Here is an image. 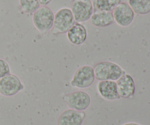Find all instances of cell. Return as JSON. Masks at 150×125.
<instances>
[{"mask_svg": "<svg viewBox=\"0 0 150 125\" xmlns=\"http://www.w3.org/2000/svg\"><path fill=\"white\" fill-rule=\"evenodd\" d=\"M128 4L138 15H146L150 12V0H128Z\"/></svg>", "mask_w": 150, "mask_h": 125, "instance_id": "9a60e30c", "label": "cell"}, {"mask_svg": "<svg viewBox=\"0 0 150 125\" xmlns=\"http://www.w3.org/2000/svg\"><path fill=\"white\" fill-rule=\"evenodd\" d=\"M70 10L73 13L75 21L79 23L89 20L94 12L90 0H73Z\"/></svg>", "mask_w": 150, "mask_h": 125, "instance_id": "5b68a950", "label": "cell"}, {"mask_svg": "<svg viewBox=\"0 0 150 125\" xmlns=\"http://www.w3.org/2000/svg\"><path fill=\"white\" fill-rule=\"evenodd\" d=\"M95 79L93 67L84 65L79 67L70 81V85L78 89H86L92 86Z\"/></svg>", "mask_w": 150, "mask_h": 125, "instance_id": "3957f363", "label": "cell"}, {"mask_svg": "<svg viewBox=\"0 0 150 125\" xmlns=\"http://www.w3.org/2000/svg\"><path fill=\"white\" fill-rule=\"evenodd\" d=\"M98 91L103 99L109 101L120 100V97L117 91L116 81H100L98 83Z\"/></svg>", "mask_w": 150, "mask_h": 125, "instance_id": "8fae6325", "label": "cell"}, {"mask_svg": "<svg viewBox=\"0 0 150 125\" xmlns=\"http://www.w3.org/2000/svg\"><path fill=\"white\" fill-rule=\"evenodd\" d=\"M64 101L70 109L83 111L87 109L91 104V97L83 91H76L64 97Z\"/></svg>", "mask_w": 150, "mask_h": 125, "instance_id": "52a82bcc", "label": "cell"}, {"mask_svg": "<svg viewBox=\"0 0 150 125\" xmlns=\"http://www.w3.org/2000/svg\"><path fill=\"white\" fill-rule=\"evenodd\" d=\"M123 125H141L139 123H136V122H128V123H125Z\"/></svg>", "mask_w": 150, "mask_h": 125, "instance_id": "d6986e66", "label": "cell"}, {"mask_svg": "<svg viewBox=\"0 0 150 125\" xmlns=\"http://www.w3.org/2000/svg\"><path fill=\"white\" fill-rule=\"evenodd\" d=\"M23 88L24 86L16 75L10 73L0 78V94L3 96H14L23 90Z\"/></svg>", "mask_w": 150, "mask_h": 125, "instance_id": "8992f818", "label": "cell"}, {"mask_svg": "<svg viewBox=\"0 0 150 125\" xmlns=\"http://www.w3.org/2000/svg\"><path fill=\"white\" fill-rule=\"evenodd\" d=\"M74 23L75 19L71 10L67 7L61 8L54 15V33H67Z\"/></svg>", "mask_w": 150, "mask_h": 125, "instance_id": "277c9868", "label": "cell"}, {"mask_svg": "<svg viewBox=\"0 0 150 125\" xmlns=\"http://www.w3.org/2000/svg\"><path fill=\"white\" fill-rule=\"evenodd\" d=\"M116 83L120 97L128 99L134 96L136 92V84L133 77L130 74L125 73L116 81Z\"/></svg>", "mask_w": 150, "mask_h": 125, "instance_id": "9c48e42d", "label": "cell"}, {"mask_svg": "<svg viewBox=\"0 0 150 125\" xmlns=\"http://www.w3.org/2000/svg\"><path fill=\"white\" fill-rule=\"evenodd\" d=\"M120 2L121 0H93L92 6L97 11L112 12Z\"/></svg>", "mask_w": 150, "mask_h": 125, "instance_id": "5bb4252c", "label": "cell"}, {"mask_svg": "<svg viewBox=\"0 0 150 125\" xmlns=\"http://www.w3.org/2000/svg\"><path fill=\"white\" fill-rule=\"evenodd\" d=\"M90 23L96 27H106L114 22L112 12L94 10L90 18Z\"/></svg>", "mask_w": 150, "mask_h": 125, "instance_id": "4fadbf2b", "label": "cell"}, {"mask_svg": "<svg viewBox=\"0 0 150 125\" xmlns=\"http://www.w3.org/2000/svg\"><path fill=\"white\" fill-rule=\"evenodd\" d=\"M95 78L98 81H117L125 72L117 63L101 61L93 67Z\"/></svg>", "mask_w": 150, "mask_h": 125, "instance_id": "6da1fadb", "label": "cell"}, {"mask_svg": "<svg viewBox=\"0 0 150 125\" xmlns=\"http://www.w3.org/2000/svg\"><path fill=\"white\" fill-rule=\"evenodd\" d=\"M51 1H52V0H38L40 4L42 6H46L47 4H49Z\"/></svg>", "mask_w": 150, "mask_h": 125, "instance_id": "ac0fdd59", "label": "cell"}, {"mask_svg": "<svg viewBox=\"0 0 150 125\" xmlns=\"http://www.w3.org/2000/svg\"><path fill=\"white\" fill-rule=\"evenodd\" d=\"M54 14L47 6L40 7L32 16L34 26L41 33H47L54 26Z\"/></svg>", "mask_w": 150, "mask_h": 125, "instance_id": "7a4b0ae2", "label": "cell"}, {"mask_svg": "<svg viewBox=\"0 0 150 125\" xmlns=\"http://www.w3.org/2000/svg\"><path fill=\"white\" fill-rule=\"evenodd\" d=\"M85 117L86 114L83 111L66 110L59 117L57 125H82Z\"/></svg>", "mask_w": 150, "mask_h": 125, "instance_id": "30bf717a", "label": "cell"}, {"mask_svg": "<svg viewBox=\"0 0 150 125\" xmlns=\"http://www.w3.org/2000/svg\"><path fill=\"white\" fill-rule=\"evenodd\" d=\"M114 21L120 26L126 27L133 21L135 13L127 3L120 2L112 11Z\"/></svg>", "mask_w": 150, "mask_h": 125, "instance_id": "ba28073f", "label": "cell"}, {"mask_svg": "<svg viewBox=\"0 0 150 125\" xmlns=\"http://www.w3.org/2000/svg\"><path fill=\"white\" fill-rule=\"evenodd\" d=\"M10 73V67L5 60L0 59V78Z\"/></svg>", "mask_w": 150, "mask_h": 125, "instance_id": "e0dca14e", "label": "cell"}, {"mask_svg": "<svg viewBox=\"0 0 150 125\" xmlns=\"http://www.w3.org/2000/svg\"><path fill=\"white\" fill-rule=\"evenodd\" d=\"M20 7L25 13H34L40 7L38 0H19Z\"/></svg>", "mask_w": 150, "mask_h": 125, "instance_id": "2e32d148", "label": "cell"}, {"mask_svg": "<svg viewBox=\"0 0 150 125\" xmlns=\"http://www.w3.org/2000/svg\"><path fill=\"white\" fill-rule=\"evenodd\" d=\"M67 37L73 45H81L87 38V31L86 27L81 23H75L67 32Z\"/></svg>", "mask_w": 150, "mask_h": 125, "instance_id": "7c38bea8", "label": "cell"}]
</instances>
